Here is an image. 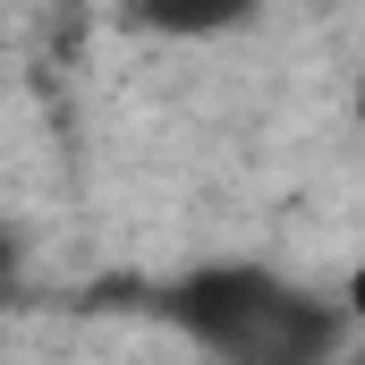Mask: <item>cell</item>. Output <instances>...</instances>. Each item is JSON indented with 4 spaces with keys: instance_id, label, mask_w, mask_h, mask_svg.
<instances>
[{
    "instance_id": "cell-1",
    "label": "cell",
    "mask_w": 365,
    "mask_h": 365,
    "mask_svg": "<svg viewBox=\"0 0 365 365\" xmlns=\"http://www.w3.org/2000/svg\"><path fill=\"white\" fill-rule=\"evenodd\" d=\"M212 365H331L349 340V306L297 289L272 264H204L153 297Z\"/></svg>"
},
{
    "instance_id": "cell-2",
    "label": "cell",
    "mask_w": 365,
    "mask_h": 365,
    "mask_svg": "<svg viewBox=\"0 0 365 365\" xmlns=\"http://www.w3.org/2000/svg\"><path fill=\"white\" fill-rule=\"evenodd\" d=\"M255 9H264V0H128V17H136L145 34H162V43L238 34V26H255Z\"/></svg>"
},
{
    "instance_id": "cell-3",
    "label": "cell",
    "mask_w": 365,
    "mask_h": 365,
    "mask_svg": "<svg viewBox=\"0 0 365 365\" xmlns=\"http://www.w3.org/2000/svg\"><path fill=\"white\" fill-rule=\"evenodd\" d=\"M17 264H26V255H17V230H9V221H0V297H9V289H17Z\"/></svg>"
},
{
    "instance_id": "cell-4",
    "label": "cell",
    "mask_w": 365,
    "mask_h": 365,
    "mask_svg": "<svg viewBox=\"0 0 365 365\" xmlns=\"http://www.w3.org/2000/svg\"><path fill=\"white\" fill-rule=\"evenodd\" d=\"M349 314H365V272H357V280H349Z\"/></svg>"
},
{
    "instance_id": "cell-5",
    "label": "cell",
    "mask_w": 365,
    "mask_h": 365,
    "mask_svg": "<svg viewBox=\"0 0 365 365\" xmlns=\"http://www.w3.org/2000/svg\"><path fill=\"white\" fill-rule=\"evenodd\" d=\"M68 9H77V0H68Z\"/></svg>"
}]
</instances>
